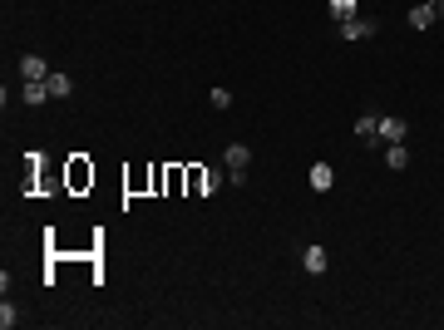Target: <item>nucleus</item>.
<instances>
[{
    "label": "nucleus",
    "mask_w": 444,
    "mask_h": 330,
    "mask_svg": "<svg viewBox=\"0 0 444 330\" xmlns=\"http://www.w3.org/2000/svg\"><path fill=\"white\" fill-rule=\"evenodd\" d=\"M306 183H311L316 192H331V188H336V168H331V163H311V173H306Z\"/></svg>",
    "instance_id": "obj_1"
},
{
    "label": "nucleus",
    "mask_w": 444,
    "mask_h": 330,
    "mask_svg": "<svg viewBox=\"0 0 444 330\" xmlns=\"http://www.w3.org/2000/svg\"><path fill=\"white\" fill-rule=\"evenodd\" d=\"M336 30H341V40H370V35H375V20L356 15V20H341Z\"/></svg>",
    "instance_id": "obj_2"
},
{
    "label": "nucleus",
    "mask_w": 444,
    "mask_h": 330,
    "mask_svg": "<svg viewBox=\"0 0 444 330\" xmlns=\"http://www.w3.org/2000/svg\"><path fill=\"white\" fill-rule=\"evenodd\" d=\"M222 163H228V173H247V163H252V148H247V143H228Z\"/></svg>",
    "instance_id": "obj_3"
},
{
    "label": "nucleus",
    "mask_w": 444,
    "mask_h": 330,
    "mask_svg": "<svg viewBox=\"0 0 444 330\" xmlns=\"http://www.w3.org/2000/svg\"><path fill=\"white\" fill-rule=\"evenodd\" d=\"M375 143H405V119H385L380 114V138Z\"/></svg>",
    "instance_id": "obj_4"
},
{
    "label": "nucleus",
    "mask_w": 444,
    "mask_h": 330,
    "mask_svg": "<svg viewBox=\"0 0 444 330\" xmlns=\"http://www.w3.org/2000/svg\"><path fill=\"white\" fill-rule=\"evenodd\" d=\"M439 15H434V0H420V6H410V25L415 30H429Z\"/></svg>",
    "instance_id": "obj_5"
},
{
    "label": "nucleus",
    "mask_w": 444,
    "mask_h": 330,
    "mask_svg": "<svg viewBox=\"0 0 444 330\" xmlns=\"http://www.w3.org/2000/svg\"><path fill=\"white\" fill-rule=\"evenodd\" d=\"M326 6H331V20H336V25L360 15V0H326Z\"/></svg>",
    "instance_id": "obj_6"
},
{
    "label": "nucleus",
    "mask_w": 444,
    "mask_h": 330,
    "mask_svg": "<svg viewBox=\"0 0 444 330\" xmlns=\"http://www.w3.org/2000/svg\"><path fill=\"white\" fill-rule=\"evenodd\" d=\"M20 74L25 79H49V65L40 60V54H20Z\"/></svg>",
    "instance_id": "obj_7"
},
{
    "label": "nucleus",
    "mask_w": 444,
    "mask_h": 330,
    "mask_svg": "<svg viewBox=\"0 0 444 330\" xmlns=\"http://www.w3.org/2000/svg\"><path fill=\"white\" fill-rule=\"evenodd\" d=\"M385 168H395V173H405V168H410L405 143H385Z\"/></svg>",
    "instance_id": "obj_8"
},
{
    "label": "nucleus",
    "mask_w": 444,
    "mask_h": 330,
    "mask_svg": "<svg viewBox=\"0 0 444 330\" xmlns=\"http://www.w3.org/2000/svg\"><path fill=\"white\" fill-rule=\"evenodd\" d=\"M356 138L375 143V138H380V114H360V119H356Z\"/></svg>",
    "instance_id": "obj_9"
},
{
    "label": "nucleus",
    "mask_w": 444,
    "mask_h": 330,
    "mask_svg": "<svg viewBox=\"0 0 444 330\" xmlns=\"http://www.w3.org/2000/svg\"><path fill=\"white\" fill-rule=\"evenodd\" d=\"M301 266L311 271V277H321V271H326V247H306L301 251Z\"/></svg>",
    "instance_id": "obj_10"
},
{
    "label": "nucleus",
    "mask_w": 444,
    "mask_h": 330,
    "mask_svg": "<svg viewBox=\"0 0 444 330\" xmlns=\"http://www.w3.org/2000/svg\"><path fill=\"white\" fill-rule=\"evenodd\" d=\"M20 99H25V104H45V99H49V84H45V79H25Z\"/></svg>",
    "instance_id": "obj_11"
},
{
    "label": "nucleus",
    "mask_w": 444,
    "mask_h": 330,
    "mask_svg": "<svg viewBox=\"0 0 444 330\" xmlns=\"http://www.w3.org/2000/svg\"><path fill=\"white\" fill-rule=\"evenodd\" d=\"M45 84H49V99H70V94H74V79H70V74H49Z\"/></svg>",
    "instance_id": "obj_12"
},
{
    "label": "nucleus",
    "mask_w": 444,
    "mask_h": 330,
    "mask_svg": "<svg viewBox=\"0 0 444 330\" xmlns=\"http://www.w3.org/2000/svg\"><path fill=\"white\" fill-rule=\"evenodd\" d=\"M193 183H198V188H203V192L212 197V192L222 188V173H212V168H207V173H193Z\"/></svg>",
    "instance_id": "obj_13"
},
{
    "label": "nucleus",
    "mask_w": 444,
    "mask_h": 330,
    "mask_svg": "<svg viewBox=\"0 0 444 330\" xmlns=\"http://www.w3.org/2000/svg\"><path fill=\"white\" fill-rule=\"evenodd\" d=\"M15 320H20V315H15V306H10V301H6V306H0V330H10V325H15Z\"/></svg>",
    "instance_id": "obj_14"
},
{
    "label": "nucleus",
    "mask_w": 444,
    "mask_h": 330,
    "mask_svg": "<svg viewBox=\"0 0 444 330\" xmlns=\"http://www.w3.org/2000/svg\"><path fill=\"white\" fill-rule=\"evenodd\" d=\"M207 99H212V108H232V94H228V89H212Z\"/></svg>",
    "instance_id": "obj_15"
},
{
    "label": "nucleus",
    "mask_w": 444,
    "mask_h": 330,
    "mask_svg": "<svg viewBox=\"0 0 444 330\" xmlns=\"http://www.w3.org/2000/svg\"><path fill=\"white\" fill-rule=\"evenodd\" d=\"M434 15H439V20H444V0H434Z\"/></svg>",
    "instance_id": "obj_16"
}]
</instances>
